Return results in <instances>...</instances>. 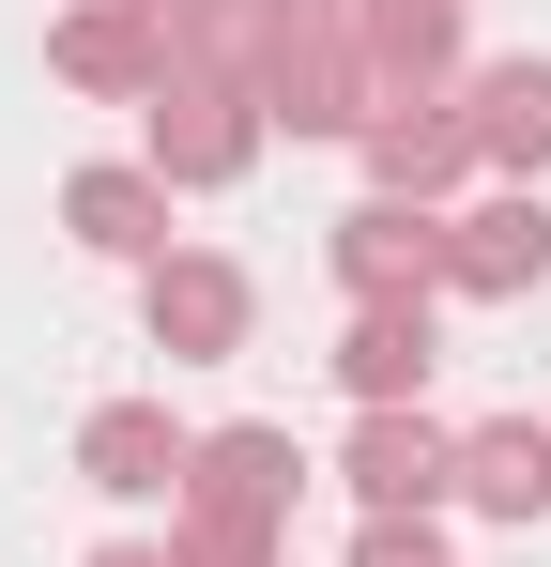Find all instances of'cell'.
I'll return each instance as SVG.
<instances>
[{
    "label": "cell",
    "mask_w": 551,
    "mask_h": 567,
    "mask_svg": "<svg viewBox=\"0 0 551 567\" xmlns=\"http://www.w3.org/2000/svg\"><path fill=\"white\" fill-rule=\"evenodd\" d=\"M261 93H230V78H169V93H154V154H138V169H154V185L169 199H215V185H246V169H261Z\"/></svg>",
    "instance_id": "6da1fadb"
},
{
    "label": "cell",
    "mask_w": 551,
    "mask_h": 567,
    "mask_svg": "<svg viewBox=\"0 0 551 567\" xmlns=\"http://www.w3.org/2000/svg\"><path fill=\"white\" fill-rule=\"evenodd\" d=\"M322 261H337V291H353V307H429V291H445V215L367 185L353 215H337V246H322Z\"/></svg>",
    "instance_id": "7a4b0ae2"
},
{
    "label": "cell",
    "mask_w": 551,
    "mask_h": 567,
    "mask_svg": "<svg viewBox=\"0 0 551 567\" xmlns=\"http://www.w3.org/2000/svg\"><path fill=\"white\" fill-rule=\"evenodd\" d=\"M138 322H154L169 369H215V353H246L261 291H246V261H215V246H169V261L138 277Z\"/></svg>",
    "instance_id": "3957f363"
},
{
    "label": "cell",
    "mask_w": 551,
    "mask_h": 567,
    "mask_svg": "<svg viewBox=\"0 0 551 567\" xmlns=\"http://www.w3.org/2000/svg\"><path fill=\"white\" fill-rule=\"evenodd\" d=\"M46 78H62V93H107V107H154L169 93V16H154V0H77V16L46 31Z\"/></svg>",
    "instance_id": "277c9868"
},
{
    "label": "cell",
    "mask_w": 551,
    "mask_h": 567,
    "mask_svg": "<svg viewBox=\"0 0 551 567\" xmlns=\"http://www.w3.org/2000/svg\"><path fill=\"white\" fill-rule=\"evenodd\" d=\"M337 475H353L367 522H429V506H459V430H429V414H353Z\"/></svg>",
    "instance_id": "5b68a950"
},
{
    "label": "cell",
    "mask_w": 551,
    "mask_h": 567,
    "mask_svg": "<svg viewBox=\"0 0 551 567\" xmlns=\"http://www.w3.org/2000/svg\"><path fill=\"white\" fill-rule=\"evenodd\" d=\"M551 277V199L537 185H490L445 215V291H475V307H521V291Z\"/></svg>",
    "instance_id": "8992f818"
},
{
    "label": "cell",
    "mask_w": 551,
    "mask_h": 567,
    "mask_svg": "<svg viewBox=\"0 0 551 567\" xmlns=\"http://www.w3.org/2000/svg\"><path fill=\"white\" fill-rule=\"evenodd\" d=\"M77 475L107 491V506H154V491L184 506V475H199V430H169V399H107V414L77 430Z\"/></svg>",
    "instance_id": "52a82bcc"
},
{
    "label": "cell",
    "mask_w": 551,
    "mask_h": 567,
    "mask_svg": "<svg viewBox=\"0 0 551 567\" xmlns=\"http://www.w3.org/2000/svg\"><path fill=\"white\" fill-rule=\"evenodd\" d=\"M291 491H306V445L291 430H199V475H184V506H215V522H276L291 537Z\"/></svg>",
    "instance_id": "ba28073f"
},
{
    "label": "cell",
    "mask_w": 551,
    "mask_h": 567,
    "mask_svg": "<svg viewBox=\"0 0 551 567\" xmlns=\"http://www.w3.org/2000/svg\"><path fill=\"white\" fill-rule=\"evenodd\" d=\"M459 169H490L459 107H383V123H367V185H383V199H429V215H445Z\"/></svg>",
    "instance_id": "9c48e42d"
},
{
    "label": "cell",
    "mask_w": 551,
    "mask_h": 567,
    "mask_svg": "<svg viewBox=\"0 0 551 567\" xmlns=\"http://www.w3.org/2000/svg\"><path fill=\"white\" fill-rule=\"evenodd\" d=\"M429 369H445V322H429V307H353L337 383H353L367 414H414V399H429Z\"/></svg>",
    "instance_id": "30bf717a"
},
{
    "label": "cell",
    "mask_w": 551,
    "mask_h": 567,
    "mask_svg": "<svg viewBox=\"0 0 551 567\" xmlns=\"http://www.w3.org/2000/svg\"><path fill=\"white\" fill-rule=\"evenodd\" d=\"M459 123H475V154H490L506 185H537L551 169V62H475V78H459Z\"/></svg>",
    "instance_id": "8fae6325"
},
{
    "label": "cell",
    "mask_w": 551,
    "mask_h": 567,
    "mask_svg": "<svg viewBox=\"0 0 551 567\" xmlns=\"http://www.w3.org/2000/svg\"><path fill=\"white\" fill-rule=\"evenodd\" d=\"M62 230H77L92 261H138V277H154V261H169V185H154V169H77V185H62Z\"/></svg>",
    "instance_id": "7c38bea8"
},
{
    "label": "cell",
    "mask_w": 551,
    "mask_h": 567,
    "mask_svg": "<svg viewBox=\"0 0 551 567\" xmlns=\"http://www.w3.org/2000/svg\"><path fill=\"white\" fill-rule=\"evenodd\" d=\"M459 506H490V522H537V506H551V430H537V414L459 430Z\"/></svg>",
    "instance_id": "4fadbf2b"
},
{
    "label": "cell",
    "mask_w": 551,
    "mask_h": 567,
    "mask_svg": "<svg viewBox=\"0 0 551 567\" xmlns=\"http://www.w3.org/2000/svg\"><path fill=\"white\" fill-rule=\"evenodd\" d=\"M169 567H276V522H215V506H169Z\"/></svg>",
    "instance_id": "5bb4252c"
},
{
    "label": "cell",
    "mask_w": 551,
    "mask_h": 567,
    "mask_svg": "<svg viewBox=\"0 0 551 567\" xmlns=\"http://www.w3.org/2000/svg\"><path fill=\"white\" fill-rule=\"evenodd\" d=\"M353 567H445V522H367Z\"/></svg>",
    "instance_id": "9a60e30c"
},
{
    "label": "cell",
    "mask_w": 551,
    "mask_h": 567,
    "mask_svg": "<svg viewBox=\"0 0 551 567\" xmlns=\"http://www.w3.org/2000/svg\"><path fill=\"white\" fill-rule=\"evenodd\" d=\"M92 567H169V553H138V537H123V553H92Z\"/></svg>",
    "instance_id": "2e32d148"
},
{
    "label": "cell",
    "mask_w": 551,
    "mask_h": 567,
    "mask_svg": "<svg viewBox=\"0 0 551 567\" xmlns=\"http://www.w3.org/2000/svg\"><path fill=\"white\" fill-rule=\"evenodd\" d=\"M154 16H169V0H154Z\"/></svg>",
    "instance_id": "e0dca14e"
}]
</instances>
